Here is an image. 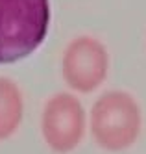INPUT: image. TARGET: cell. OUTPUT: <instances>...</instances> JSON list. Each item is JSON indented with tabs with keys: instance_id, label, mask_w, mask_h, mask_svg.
I'll return each mask as SVG.
<instances>
[{
	"instance_id": "5",
	"label": "cell",
	"mask_w": 146,
	"mask_h": 154,
	"mask_svg": "<svg viewBox=\"0 0 146 154\" xmlns=\"http://www.w3.org/2000/svg\"><path fill=\"white\" fill-rule=\"evenodd\" d=\"M24 119V97L20 87L0 76V141L9 139Z\"/></svg>"
},
{
	"instance_id": "4",
	"label": "cell",
	"mask_w": 146,
	"mask_h": 154,
	"mask_svg": "<svg viewBox=\"0 0 146 154\" xmlns=\"http://www.w3.org/2000/svg\"><path fill=\"white\" fill-rule=\"evenodd\" d=\"M85 109L70 93L50 97L41 113V134L52 152L69 154L82 143L85 134Z\"/></svg>"
},
{
	"instance_id": "3",
	"label": "cell",
	"mask_w": 146,
	"mask_h": 154,
	"mask_svg": "<svg viewBox=\"0 0 146 154\" xmlns=\"http://www.w3.org/2000/svg\"><path fill=\"white\" fill-rule=\"evenodd\" d=\"M63 80L78 93L98 89L109 72V52L100 39L80 35L65 47L61 58Z\"/></svg>"
},
{
	"instance_id": "1",
	"label": "cell",
	"mask_w": 146,
	"mask_h": 154,
	"mask_svg": "<svg viewBox=\"0 0 146 154\" xmlns=\"http://www.w3.org/2000/svg\"><path fill=\"white\" fill-rule=\"evenodd\" d=\"M48 0H0V65L31 56L46 39Z\"/></svg>"
},
{
	"instance_id": "2",
	"label": "cell",
	"mask_w": 146,
	"mask_h": 154,
	"mask_svg": "<svg viewBox=\"0 0 146 154\" xmlns=\"http://www.w3.org/2000/svg\"><path fill=\"white\" fill-rule=\"evenodd\" d=\"M89 126L98 147L109 152L126 150L141 136L142 113L139 102L126 91H107L93 104Z\"/></svg>"
}]
</instances>
